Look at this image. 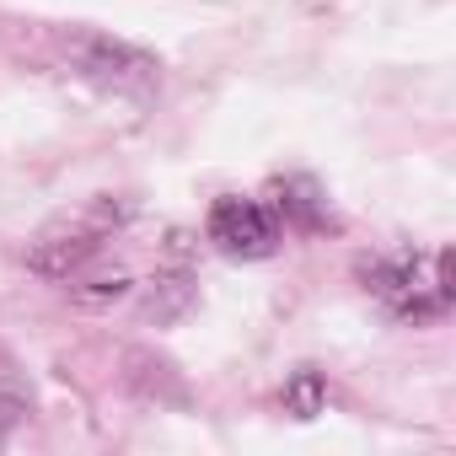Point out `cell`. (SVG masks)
<instances>
[{
    "label": "cell",
    "instance_id": "1",
    "mask_svg": "<svg viewBox=\"0 0 456 456\" xmlns=\"http://www.w3.org/2000/svg\"><path fill=\"white\" fill-rule=\"evenodd\" d=\"M44 54L60 76L102 92V97H151L161 86V60L108 28H86V22H70V28H49L44 33Z\"/></svg>",
    "mask_w": 456,
    "mask_h": 456
},
{
    "label": "cell",
    "instance_id": "2",
    "mask_svg": "<svg viewBox=\"0 0 456 456\" xmlns=\"http://www.w3.org/2000/svg\"><path fill=\"white\" fill-rule=\"evenodd\" d=\"M360 280L403 322H429L451 306V253H381L360 264Z\"/></svg>",
    "mask_w": 456,
    "mask_h": 456
},
{
    "label": "cell",
    "instance_id": "3",
    "mask_svg": "<svg viewBox=\"0 0 456 456\" xmlns=\"http://www.w3.org/2000/svg\"><path fill=\"white\" fill-rule=\"evenodd\" d=\"M118 225H124V204L97 193L81 209L49 220L44 232L28 242V269L44 274V280H70V274H81L86 264L102 258V248H108V237L118 232Z\"/></svg>",
    "mask_w": 456,
    "mask_h": 456
},
{
    "label": "cell",
    "instance_id": "4",
    "mask_svg": "<svg viewBox=\"0 0 456 456\" xmlns=\"http://www.w3.org/2000/svg\"><path fill=\"white\" fill-rule=\"evenodd\" d=\"M204 237L220 258L232 264H264L280 253V215L258 199H242V193H220L209 204V220H204Z\"/></svg>",
    "mask_w": 456,
    "mask_h": 456
},
{
    "label": "cell",
    "instance_id": "5",
    "mask_svg": "<svg viewBox=\"0 0 456 456\" xmlns=\"http://www.w3.org/2000/svg\"><path fill=\"white\" fill-rule=\"evenodd\" d=\"M274 193H280L274 215L285 225H296V232H322V225H328V199H322V188L312 177H285Z\"/></svg>",
    "mask_w": 456,
    "mask_h": 456
},
{
    "label": "cell",
    "instance_id": "6",
    "mask_svg": "<svg viewBox=\"0 0 456 456\" xmlns=\"http://www.w3.org/2000/svg\"><path fill=\"white\" fill-rule=\"evenodd\" d=\"M28 419H33V381L6 349H0V435L22 429Z\"/></svg>",
    "mask_w": 456,
    "mask_h": 456
},
{
    "label": "cell",
    "instance_id": "7",
    "mask_svg": "<svg viewBox=\"0 0 456 456\" xmlns=\"http://www.w3.org/2000/svg\"><path fill=\"white\" fill-rule=\"evenodd\" d=\"M328 408V381H322V370H296L290 381H285V413L290 419H317Z\"/></svg>",
    "mask_w": 456,
    "mask_h": 456
}]
</instances>
